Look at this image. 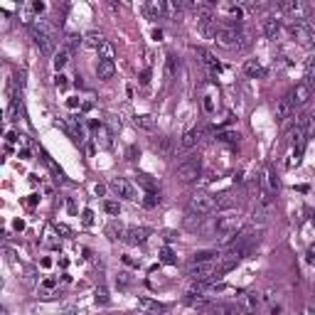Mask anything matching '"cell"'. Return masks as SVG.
Instances as JSON below:
<instances>
[{"label":"cell","instance_id":"60d3db41","mask_svg":"<svg viewBox=\"0 0 315 315\" xmlns=\"http://www.w3.org/2000/svg\"><path fill=\"white\" fill-rule=\"evenodd\" d=\"M204 111H207V114L214 111V101H212V96H204Z\"/></svg>","mask_w":315,"mask_h":315},{"label":"cell","instance_id":"277c9868","mask_svg":"<svg viewBox=\"0 0 315 315\" xmlns=\"http://www.w3.org/2000/svg\"><path fill=\"white\" fill-rule=\"evenodd\" d=\"M212 40H214L219 47H227V50H231V47H239L241 32H239V28H231V25H217L214 35H212Z\"/></svg>","mask_w":315,"mask_h":315},{"label":"cell","instance_id":"681fc988","mask_svg":"<svg viewBox=\"0 0 315 315\" xmlns=\"http://www.w3.org/2000/svg\"><path fill=\"white\" fill-rule=\"evenodd\" d=\"M305 315H315V310L313 308H305Z\"/></svg>","mask_w":315,"mask_h":315},{"label":"cell","instance_id":"836d02e7","mask_svg":"<svg viewBox=\"0 0 315 315\" xmlns=\"http://www.w3.org/2000/svg\"><path fill=\"white\" fill-rule=\"evenodd\" d=\"M160 261H163V263H175V254H172V249L163 246V249H160Z\"/></svg>","mask_w":315,"mask_h":315},{"label":"cell","instance_id":"83f0119b","mask_svg":"<svg viewBox=\"0 0 315 315\" xmlns=\"http://www.w3.org/2000/svg\"><path fill=\"white\" fill-rule=\"evenodd\" d=\"M224 10L229 13L231 20H236V23L244 20V8H241V5H224Z\"/></svg>","mask_w":315,"mask_h":315},{"label":"cell","instance_id":"b9f144b4","mask_svg":"<svg viewBox=\"0 0 315 315\" xmlns=\"http://www.w3.org/2000/svg\"><path fill=\"white\" fill-rule=\"evenodd\" d=\"M116 283L121 288H126L128 286V273H118V278H116Z\"/></svg>","mask_w":315,"mask_h":315},{"label":"cell","instance_id":"74e56055","mask_svg":"<svg viewBox=\"0 0 315 315\" xmlns=\"http://www.w3.org/2000/svg\"><path fill=\"white\" fill-rule=\"evenodd\" d=\"M99 55H101V59H114V47H111V42H106V45L99 50Z\"/></svg>","mask_w":315,"mask_h":315},{"label":"cell","instance_id":"30bf717a","mask_svg":"<svg viewBox=\"0 0 315 315\" xmlns=\"http://www.w3.org/2000/svg\"><path fill=\"white\" fill-rule=\"evenodd\" d=\"M229 231H239V217H217L214 219V234L222 236V234H229Z\"/></svg>","mask_w":315,"mask_h":315},{"label":"cell","instance_id":"f907efd6","mask_svg":"<svg viewBox=\"0 0 315 315\" xmlns=\"http://www.w3.org/2000/svg\"><path fill=\"white\" fill-rule=\"evenodd\" d=\"M313 118H315V114H313Z\"/></svg>","mask_w":315,"mask_h":315},{"label":"cell","instance_id":"ba28073f","mask_svg":"<svg viewBox=\"0 0 315 315\" xmlns=\"http://www.w3.org/2000/svg\"><path fill=\"white\" fill-rule=\"evenodd\" d=\"M290 35H293V37L298 40V45H303V47H310V45H313V35H310V30H308V25H305L303 20H293Z\"/></svg>","mask_w":315,"mask_h":315},{"label":"cell","instance_id":"e575fe53","mask_svg":"<svg viewBox=\"0 0 315 315\" xmlns=\"http://www.w3.org/2000/svg\"><path fill=\"white\" fill-rule=\"evenodd\" d=\"M104 209H106L111 217H118V214H121V207H118V202H111V200L104 202Z\"/></svg>","mask_w":315,"mask_h":315},{"label":"cell","instance_id":"8fae6325","mask_svg":"<svg viewBox=\"0 0 315 315\" xmlns=\"http://www.w3.org/2000/svg\"><path fill=\"white\" fill-rule=\"evenodd\" d=\"M114 74H116L114 59H99V64H96V77H99L101 82H109V79H114Z\"/></svg>","mask_w":315,"mask_h":315},{"label":"cell","instance_id":"9a60e30c","mask_svg":"<svg viewBox=\"0 0 315 315\" xmlns=\"http://www.w3.org/2000/svg\"><path fill=\"white\" fill-rule=\"evenodd\" d=\"M244 72H246L251 79H261V77H266V69H263V64H261L258 59H246Z\"/></svg>","mask_w":315,"mask_h":315},{"label":"cell","instance_id":"4316f807","mask_svg":"<svg viewBox=\"0 0 315 315\" xmlns=\"http://www.w3.org/2000/svg\"><path fill=\"white\" fill-rule=\"evenodd\" d=\"M278 8H281L283 13H290V15H295V13H300V10H303V5H300L298 0H286V3H281Z\"/></svg>","mask_w":315,"mask_h":315},{"label":"cell","instance_id":"ab89813d","mask_svg":"<svg viewBox=\"0 0 315 315\" xmlns=\"http://www.w3.org/2000/svg\"><path fill=\"white\" fill-rule=\"evenodd\" d=\"M67 84H69V82H67V77H64V74H57V79H55V86H57V89H67Z\"/></svg>","mask_w":315,"mask_h":315},{"label":"cell","instance_id":"d6a6232c","mask_svg":"<svg viewBox=\"0 0 315 315\" xmlns=\"http://www.w3.org/2000/svg\"><path fill=\"white\" fill-rule=\"evenodd\" d=\"M96 303H99V305H106V303H109V290L104 286L96 288Z\"/></svg>","mask_w":315,"mask_h":315},{"label":"cell","instance_id":"c3c4849f","mask_svg":"<svg viewBox=\"0 0 315 315\" xmlns=\"http://www.w3.org/2000/svg\"><path fill=\"white\" fill-rule=\"evenodd\" d=\"M308 30H310V35L315 37V23H308Z\"/></svg>","mask_w":315,"mask_h":315},{"label":"cell","instance_id":"7402d4cb","mask_svg":"<svg viewBox=\"0 0 315 315\" xmlns=\"http://www.w3.org/2000/svg\"><path fill=\"white\" fill-rule=\"evenodd\" d=\"M133 123H136V128H141V131H153L155 128V118L148 114H141L133 118Z\"/></svg>","mask_w":315,"mask_h":315},{"label":"cell","instance_id":"1f68e13d","mask_svg":"<svg viewBox=\"0 0 315 315\" xmlns=\"http://www.w3.org/2000/svg\"><path fill=\"white\" fill-rule=\"evenodd\" d=\"M138 182H141V187L148 190V192H155V182L150 180V175H138Z\"/></svg>","mask_w":315,"mask_h":315},{"label":"cell","instance_id":"f6af8a7d","mask_svg":"<svg viewBox=\"0 0 315 315\" xmlns=\"http://www.w3.org/2000/svg\"><path fill=\"white\" fill-rule=\"evenodd\" d=\"M136 153H138V150H136V148L131 145V148L126 150V155H128V160H136Z\"/></svg>","mask_w":315,"mask_h":315},{"label":"cell","instance_id":"4fadbf2b","mask_svg":"<svg viewBox=\"0 0 315 315\" xmlns=\"http://www.w3.org/2000/svg\"><path fill=\"white\" fill-rule=\"evenodd\" d=\"M138 308L145 310L148 315H163L165 313V305L163 303H158V300H153V298H138Z\"/></svg>","mask_w":315,"mask_h":315},{"label":"cell","instance_id":"52a82bcc","mask_svg":"<svg viewBox=\"0 0 315 315\" xmlns=\"http://www.w3.org/2000/svg\"><path fill=\"white\" fill-rule=\"evenodd\" d=\"M290 96V101H293V106H305L310 99H313V89L308 82H300V84L293 86V91L288 94Z\"/></svg>","mask_w":315,"mask_h":315},{"label":"cell","instance_id":"d4e9b609","mask_svg":"<svg viewBox=\"0 0 315 315\" xmlns=\"http://www.w3.org/2000/svg\"><path fill=\"white\" fill-rule=\"evenodd\" d=\"M177 67H180L177 57H175V55H168V57H165V79H172V77H175Z\"/></svg>","mask_w":315,"mask_h":315},{"label":"cell","instance_id":"44dd1931","mask_svg":"<svg viewBox=\"0 0 315 315\" xmlns=\"http://www.w3.org/2000/svg\"><path fill=\"white\" fill-rule=\"evenodd\" d=\"M84 42H86V47H94V50H101V47L106 45V37H104L101 32H86Z\"/></svg>","mask_w":315,"mask_h":315},{"label":"cell","instance_id":"f35d334b","mask_svg":"<svg viewBox=\"0 0 315 315\" xmlns=\"http://www.w3.org/2000/svg\"><path fill=\"white\" fill-rule=\"evenodd\" d=\"M79 42H82V40H79V35H69V37H67V47H69V50H74Z\"/></svg>","mask_w":315,"mask_h":315},{"label":"cell","instance_id":"ee69618b","mask_svg":"<svg viewBox=\"0 0 315 315\" xmlns=\"http://www.w3.org/2000/svg\"><path fill=\"white\" fill-rule=\"evenodd\" d=\"M57 231H59V234H64V236H69V234H72L67 224H57Z\"/></svg>","mask_w":315,"mask_h":315},{"label":"cell","instance_id":"d6986e66","mask_svg":"<svg viewBox=\"0 0 315 315\" xmlns=\"http://www.w3.org/2000/svg\"><path fill=\"white\" fill-rule=\"evenodd\" d=\"M263 32H266L268 40H276V37L281 35V20H276V18H266V20H263Z\"/></svg>","mask_w":315,"mask_h":315},{"label":"cell","instance_id":"6da1fadb","mask_svg":"<svg viewBox=\"0 0 315 315\" xmlns=\"http://www.w3.org/2000/svg\"><path fill=\"white\" fill-rule=\"evenodd\" d=\"M30 35L35 40V45L40 47L42 55H52L55 52V30L50 28L45 20H35L30 25Z\"/></svg>","mask_w":315,"mask_h":315},{"label":"cell","instance_id":"5bb4252c","mask_svg":"<svg viewBox=\"0 0 315 315\" xmlns=\"http://www.w3.org/2000/svg\"><path fill=\"white\" fill-rule=\"evenodd\" d=\"M200 136H202V128H190L182 136V141H180V150H192L197 145V141H200Z\"/></svg>","mask_w":315,"mask_h":315},{"label":"cell","instance_id":"9c48e42d","mask_svg":"<svg viewBox=\"0 0 315 315\" xmlns=\"http://www.w3.org/2000/svg\"><path fill=\"white\" fill-rule=\"evenodd\" d=\"M236 305H239V310H241V313L251 315V313H256V310H258L261 298H258L256 293H241V295H239V300H236Z\"/></svg>","mask_w":315,"mask_h":315},{"label":"cell","instance_id":"2e32d148","mask_svg":"<svg viewBox=\"0 0 315 315\" xmlns=\"http://www.w3.org/2000/svg\"><path fill=\"white\" fill-rule=\"evenodd\" d=\"M293 111V101H290V96H283V99H278V104H276V121H286L288 116Z\"/></svg>","mask_w":315,"mask_h":315},{"label":"cell","instance_id":"ffe728a7","mask_svg":"<svg viewBox=\"0 0 315 315\" xmlns=\"http://www.w3.org/2000/svg\"><path fill=\"white\" fill-rule=\"evenodd\" d=\"M268 207H261V204H256L254 209H251V224H258V227H263L266 222H268Z\"/></svg>","mask_w":315,"mask_h":315},{"label":"cell","instance_id":"603a6c76","mask_svg":"<svg viewBox=\"0 0 315 315\" xmlns=\"http://www.w3.org/2000/svg\"><path fill=\"white\" fill-rule=\"evenodd\" d=\"M214 315H241V310L236 303H219L214 305Z\"/></svg>","mask_w":315,"mask_h":315},{"label":"cell","instance_id":"7a4b0ae2","mask_svg":"<svg viewBox=\"0 0 315 315\" xmlns=\"http://www.w3.org/2000/svg\"><path fill=\"white\" fill-rule=\"evenodd\" d=\"M202 172V158L200 155H190V158H185L177 168H175V177L180 180V182H195L197 177H200Z\"/></svg>","mask_w":315,"mask_h":315},{"label":"cell","instance_id":"d590c367","mask_svg":"<svg viewBox=\"0 0 315 315\" xmlns=\"http://www.w3.org/2000/svg\"><path fill=\"white\" fill-rule=\"evenodd\" d=\"M212 256H214V251H197V254H195V258H192V263H202V261H212Z\"/></svg>","mask_w":315,"mask_h":315},{"label":"cell","instance_id":"7bdbcfd3","mask_svg":"<svg viewBox=\"0 0 315 315\" xmlns=\"http://www.w3.org/2000/svg\"><path fill=\"white\" fill-rule=\"evenodd\" d=\"M82 219H84V224H91V222H94V214H91V209H84Z\"/></svg>","mask_w":315,"mask_h":315},{"label":"cell","instance_id":"f1b7e54d","mask_svg":"<svg viewBox=\"0 0 315 315\" xmlns=\"http://www.w3.org/2000/svg\"><path fill=\"white\" fill-rule=\"evenodd\" d=\"M217 141H219V143H236V141H239V133H234V131H222V133L217 136Z\"/></svg>","mask_w":315,"mask_h":315},{"label":"cell","instance_id":"bcb514c9","mask_svg":"<svg viewBox=\"0 0 315 315\" xmlns=\"http://www.w3.org/2000/svg\"><path fill=\"white\" fill-rule=\"evenodd\" d=\"M308 261H310V263L315 266V244L310 246V249H308Z\"/></svg>","mask_w":315,"mask_h":315},{"label":"cell","instance_id":"5b68a950","mask_svg":"<svg viewBox=\"0 0 315 315\" xmlns=\"http://www.w3.org/2000/svg\"><path fill=\"white\" fill-rule=\"evenodd\" d=\"M187 209L192 214H197V217H204V214L214 212V197L209 192H195L190 197V202H187Z\"/></svg>","mask_w":315,"mask_h":315},{"label":"cell","instance_id":"e0dca14e","mask_svg":"<svg viewBox=\"0 0 315 315\" xmlns=\"http://www.w3.org/2000/svg\"><path fill=\"white\" fill-rule=\"evenodd\" d=\"M197 55H200L202 62H204V64H207V67H209V69H212L214 74H219V72H222V64L217 62V57H214V55H212L209 50H204V47H197Z\"/></svg>","mask_w":315,"mask_h":315},{"label":"cell","instance_id":"7c38bea8","mask_svg":"<svg viewBox=\"0 0 315 315\" xmlns=\"http://www.w3.org/2000/svg\"><path fill=\"white\" fill-rule=\"evenodd\" d=\"M148 236H150V231L145 229V227H131V229H126V234H123V239H126L128 244H145Z\"/></svg>","mask_w":315,"mask_h":315},{"label":"cell","instance_id":"8992f818","mask_svg":"<svg viewBox=\"0 0 315 315\" xmlns=\"http://www.w3.org/2000/svg\"><path fill=\"white\" fill-rule=\"evenodd\" d=\"M111 190H114L118 197H123V200H131V202H136L138 200V195H136V187L126 180V177H114L111 180Z\"/></svg>","mask_w":315,"mask_h":315},{"label":"cell","instance_id":"7dc6e473","mask_svg":"<svg viewBox=\"0 0 315 315\" xmlns=\"http://www.w3.org/2000/svg\"><path fill=\"white\" fill-rule=\"evenodd\" d=\"M148 82H150V72L145 69L143 74H141V84H148Z\"/></svg>","mask_w":315,"mask_h":315},{"label":"cell","instance_id":"8d00e7d4","mask_svg":"<svg viewBox=\"0 0 315 315\" xmlns=\"http://www.w3.org/2000/svg\"><path fill=\"white\" fill-rule=\"evenodd\" d=\"M158 202H160V195H158V192H148V195H145V200H143V204H145V207H155Z\"/></svg>","mask_w":315,"mask_h":315},{"label":"cell","instance_id":"4dcf8cb0","mask_svg":"<svg viewBox=\"0 0 315 315\" xmlns=\"http://www.w3.org/2000/svg\"><path fill=\"white\" fill-rule=\"evenodd\" d=\"M153 150L170 153V138H158V141H153Z\"/></svg>","mask_w":315,"mask_h":315},{"label":"cell","instance_id":"ac0fdd59","mask_svg":"<svg viewBox=\"0 0 315 315\" xmlns=\"http://www.w3.org/2000/svg\"><path fill=\"white\" fill-rule=\"evenodd\" d=\"M234 204H236V200L231 197V192H222V195L214 197V209H217V212H227Z\"/></svg>","mask_w":315,"mask_h":315},{"label":"cell","instance_id":"3957f363","mask_svg":"<svg viewBox=\"0 0 315 315\" xmlns=\"http://www.w3.org/2000/svg\"><path fill=\"white\" fill-rule=\"evenodd\" d=\"M217 273H219V268L214 266V261H202V263H192V266H190V273H187V276H190L195 283H212Z\"/></svg>","mask_w":315,"mask_h":315},{"label":"cell","instance_id":"cb8c5ba5","mask_svg":"<svg viewBox=\"0 0 315 315\" xmlns=\"http://www.w3.org/2000/svg\"><path fill=\"white\" fill-rule=\"evenodd\" d=\"M67 62H69V50H59L57 55H55V69H57V74H62V69L67 67Z\"/></svg>","mask_w":315,"mask_h":315},{"label":"cell","instance_id":"484cf974","mask_svg":"<svg viewBox=\"0 0 315 315\" xmlns=\"http://www.w3.org/2000/svg\"><path fill=\"white\" fill-rule=\"evenodd\" d=\"M145 13H148L150 18H160V15L165 13V5H163V3H155V0H153V3H148V5H145Z\"/></svg>","mask_w":315,"mask_h":315},{"label":"cell","instance_id":"f546056e","mask_svg":"<svg viewBox=\"0 0 315 315\" xmlns=\"http://www.w3.org/2000/svg\"><path fill=\"white\" fill-rule=\"evenodd\" d=\"M305 79H308V84H315V57L305 62Z\"/></svg>","mask_w":315,"mask_h":315}]
</instances>
